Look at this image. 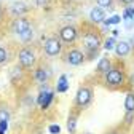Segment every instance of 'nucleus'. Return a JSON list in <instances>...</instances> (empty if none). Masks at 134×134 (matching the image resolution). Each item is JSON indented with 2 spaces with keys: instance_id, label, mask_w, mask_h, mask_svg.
Segmentation results:
<instances>
[{
  "instance_id": "7ed1b4c3",
  "label": "nucleus",
  "mask_w": 134,
  "mask_h": 134,
  "mask_svg": "<svg viewBox=\"0 0 134 134\" xmlns=\"http://www.w3.org/2000/svg\"><path fill=\"white\" fill-rule=\"evenodd\" d=\"M94 99V91L90 85H81L75 94V100H74V107L78 110H85L91 105Z\"/></svg>"
},
{
  "instance_id": "2eb2a0df",
  "label": "nucleus",
  "mask_w": 134,
  "mask_h": 134,
  "mask_svg": "<svg viewBox=\"0 0 134 134\" xmlns=\"http://www.w3.org/2000/svg\"><path fill=\"white\" fill-rule=\"evenodd\" d=\"M34 78H35L38 83H45V81H48V78H49V72L45 69V67H37L35 69V72H34Z\"/></svg>"
},
{
  "instance_id": "39448f33",
  "label": "nucleus",
  "mask_w": 134,
  "mask_h": 134,
  "mask_svg": "<svg viewBox=\"0 0 134 134\" xmlns=\"http://www.w3.org/2000/svg\"><path fill=\"white\" fill-rule=\"evenodd\" d=\"M58 37L65 45H74L78 40V37H80V30L75 26H72V24H67V26L59 29V35Z\"/></svg>"
},
{
  "instance_id": "20e7f679",
  "label": "nucleus",
  "mask_w": 134,
  "mask_h": 134,
  "mask_svg": "<svg viewBox=\"0 0 134 134\" xmlns=\"http://www.w3.org/2000/svg\"><path fill=\"white\" fill-rule=\"evenodd\" d=\"M18 64L23 69H32L37 64V54L30 46H24L18 53Z\"/></svg>"
},
{
  "instance_id": "f03ea898",
  "label": "nucleus",
  "mask_w": 134,
  "mask_h": 134,
  "mask_svg": "<svg viewBox=\"0 0 134 134\" xmlns=\"http://www.w3.org/2000/svg\"><path fill=\"white\" fill-rule=\"evenodd\" d=\"M104 85L109 90H121L126 85V72L118 65H112L110 70L104 74Z\"/></svg>"
},
{
  "instance_id": "4468645a",
  "label": "nucleus",
  "mask_w": 134,
  "mask_h": 134,
  "mask_svg": "<svg viewBox=\"0 0 134 134\" xmlns=\"http://www.w3.org/2000/svg\"><path fill=\"white\" fill-rule=\"evenodd\" d=\"M113 64H112V61L109 59V58H100V61L97 62V67H96V72L97 74H105V72H109L110 70V67H112Z\"/></svg>"
},
{
  "instance_id": "0eeeda50",
  "label": "nucleus",
  "mask_w": 134,
  "mask_h": 134,
  "mask_svg": "<svg viewBox=\"0 0 134 134\" xmlns=\"http://www.w3.org/2000/svg\"><path fill=\"white\" fill-rule=\"evenodd\" d=\"M64 61L69 65H72V67H78V65H81L83 62L86 61V54L83 53L81 49H78V48H70V49L65 51Z\"/></svg>"
},
{
  "instance_id": "cd10ccee",
  "label": "nucleus",
  "mask_w": 134,
  "mask_h": 134,
  "mask_svg": "<svg viewBox=\"0 0 134 134\" xmlns=\"http://www.w3.org/2000/svg\"><path fill=\"white\" fill-rule=\"evenodd\" d=\"M2 18H3V8L0 7V21H2Z\"/></svg>"
},
{
  "instance_id": "1a4fd4ad",
  "label": "nucleus",
  "mask_w": 134,
  "mask_h": 134,
  "mask_svg": "<svg viewBox=\"0 0 134 134\" xmlns=\"http://www.w3.org/2000/svg\"><path fill=\"white\" fill-rule=\"evenodd\" d=\"M51 100H53V93H51V90H48V88H42L40 90V94H38V97H37V102L40 104V107L45 110V109H48L49 107V104H51Z\"/></svg>"
},
{
  "instance_id": "bb28decb",
  "label": "nucleus",
  "mask_w": 134,
  "mask_h": 134,
  "mask_svg": "<svg viewBox=\"0 0 134 134\" xmlns=\"http://www.w3.org/2000/svg\"><path fill=\"white\" fill-rule=\"evenodd\" d=\"M118 2L123 5V7H131L134 3V0H118Z\"/></svg>"
},
{
  "instance_id": "9d476101",
  "label": "nucleus",
  "mask_w": 134,
  "mask_h": 134,
  "mask_svg": "<svg viewBox=\"0 0 134 134\" xmlns=\"http://www.w3.org/2000/svg\"><path fill=\"white\" fill-rule=\"evenodd\" d=\"M90 21H91L93 24H100V23H104V21H105V10L96 5V7L90 11Z\"/></svg>"
},
{
  "instance_id": "5701e85b",
  "label": "nucleus",
  "mask_w": 134,
  "mask_h": 134,
  "mask_svg": "<svg viewBox=\"0 0 134 134\" xmlns=\"http://www.w3.org/2000/svg\"><path fill=\"white\" fill-rule=\"evenodd\" d=\"M120 19H121L120 16H116V14H115V16H112V18L105 19V21H104V24H105V26H110V24H118V23H120Z\"/></svg>"
},
{
  "instance_id": "a211bd4d",
  "label": "nucleus",
  "mask_w": 134,
  "mask_h": 134,
  "mask_svg": "<svg viewBox=\"0 0 134 134\" xmlns=\"http://www.w3.org/2000/svg\"><path fill=\"white\" fill-rule=\"evenodd\" d=\"M96 3H97V7L104 8V10H110L115 5V0H96Z\"/></svg>"
},
{
  "instance_id": "9b49d317",
  "label": "nucleus",
  "mask_w": 134,
  "mask_h": 134,
  "mask_svg": "<svg viewBox=\"0 0 134 134\" xmlns=\"http://www.w3.org/2000/svg\"><path fill=\"white\" fill-rule=\"evenodd\" d=\"M115 54L118 56V58H126L129 53H131V49H132V46H131V43L129 42H126V40H121V42H116V45H115Z\"/></svg>"
},
{
  "instance_id": "c85d7f7f",
  "label": "nucleus",
  "mask_w": 134,
  "mask_h": 134,
  "mask_svg": "<svg viewBox=\"0 0 134 134\" xmlns=\"http://www.w3.org/2000/svg\"><path fill=\"white\" fill-rule=\"evenodd\" d=\"M86 134H93V132H86Z\"/></svg>"
},
{
  "instance_id": "dca6fc26",
  "label": "nucleus",
  "mask_w": 134,
  "mask_h": 134,
  "mask_svg": "<svg viewBox=\"0 0 134 134\" xmlns=\"http://www.w3.org/2000/svg\"><path fill=\"white\" fill-rule=\"evenodd\" d=\"M125 110L126 113H134V91H129L125 97Z\"/></svg>"
},
{
  "instance_id": "412c9836",
  "label": "nucleus",
  "mask_w": 134,
  "mask_h": 134,
  "mask_svg": "<svg viewBox=\"0 0 134 134\" xmlns=\"http://www.w3.org/2000/svg\"><path fill=\"white\" fill-rule=\"evenodd\" d=\"M7 61H8V51L3 46H0V65H3Z\"/></svg>"
},
{
  "instance_id": "ddd939ff",
  "label": "nucleus",
  "mask_w": 134,
  "mask_h": 134,
  "mask_svg": "<svg viewBox=\"0 0 134 134\" xmlns=\"http://www.w3.org/2000/svg\"><path fill=\"white\" fill-rule=\"evenodd\" d=\"M78 109H74L72 112H70V115H69V118H67V131H69L70 134H74L75 132V129H77V121H78Z\"/></svg>"
},
{
  "instance_id": "aec40b11",
  "label": "nucleus",
  "mask_w": 134,
  "mask_h": 134,
  "mask_svg": "<svg viewBox=\"0 0 134 134\" xmlns=\"http://www.w3.org/2000/svg\"><path fill=\"white\" fill-rule=\"evenodd\" d=\"M115 45H116L115 37H109L105 42H102V46H104L105 49H113V48H115Z\"/></svg>"
},
{
  "instance_id": "6e6552de",
  "label": "nucleus",
  "mask_w": 134,
  "mask_h": 134,
  "mask_svg": "<svg viewBox=\"0 0 134 134\" xmlns=\"http://www.w3.org/2000/svg\"><path fill=\"white\" fill-rule=\"evenodd\" d=\"M11 29H13V32L16 34V35H21V34H24L26 30L32 29V26H30V21H29L27 18L21 16V18H16V19H14Z\"/></svg>"
},
{
  "instance_id": "f3484780",
  "label": "nucleus",
  "mask_w": 134,
  "mask_h": 134,
  "mask_svg": "<svg viewBox=\"0 0 134 134\" xmlns=\"http://www.w3.org/2000/svg\"><path fill=\"white\" fill-rule=\"evenodd\" d=\"M56 90H58V93H65L67 90H69V81H67V77L65 75H61L59 77Z\"/></svg>"
},
{
  "instance_id": "b1692460",
  "label": "nucleus",
  "mask_w": 134,
  "mask_h": 134,
  "mask_svg": "<svg viewBox=\"0 0 134 134\" xmlns=\"http://www.w3.org/2000/svg\"><path fill=\"white\" fill-rule=\"evenodd\" d=\"M105 134H126V131H125L121 126H116V128H112V129H109Z\"/></svg>"
},
{
  "instance_id": "6ab92c4d",
  "label": "nucleus",
  "mask_w": 134,
  "mask_h": 134,
  "mask_svg": "<svg viewBox=\"0 0 134 134\" xmlns=\"http://www.w3.org/2000/svg\"><path fill=\"white\" fill-rule=\"evenodd\" d=\"M19 38H21V42H24V43H29V42L34 38V30H32V29L26 30L24 34H21V35H19Z\"/></svg>"
},
{
  "instance_id": "f8f14e48",
  "label": "nucleus",
  "mask_w": 134,
  "mask_h": 134,
  "mask_svg": "<svg viewBox=\"0 0 134 134\" xmlns=\"http://www.w3.org/2000/svg\"><path fill=\"white\" fill-rule=\"evenodd\" d=\"M27 11H29V7H27L24 2H14V3H11V7H10V13L14 14L16 18H21V16L26 14Z\"/></svg>"
},
{
  "instance_id": "f257e3e1",
  "label": "nucleus",
  "mask_w": 134,
  "mask_h": 134,
  "mask_svg": "<svg viewBox=\"0 0 134 134\" xmlns=\"http://www.w3.org/2000/svg\"><path fill=\"white\" fill-rule=\"evenodd\" d=\"M81 43H83V48H85V54H86V59H91L94 58L97 53L100 46H102V35H100V32L91 26H88V29H85L81 34Z\"/></svg>"
},
{
  "instance_id": "4be33fe9",
  "label": "nucleus",
  "mask_w": 134,
  "mask_h": 134,
  "mask_svg": "<svg viewBox=\"0 0 134 134\" xmlns=\"http://www.w3.org/2000/svg\"><path fill=\"white\" fill-rule=\"evenodd\" d=\"M132 16H134V7H128V8H125L123 18L128 19V21H131V19H132Z\"/></svg>"
},
{
  "instance_id": "393cba45",
  "label": "nucleus",
  "mask_w": 134,
  "mask_h": 134,
  "mask_svg": "<svg viewBox=\"0 0 134 134\" xmlns=\"http://www.w3.org/2000/svg\"><path fill=\"white\" fill-rule=\"evenodd\" d=\"M10 120V115H8V112H5V110H0V121H8Z\"/></svg>"
},
{
  "instance_id": "a878e982",
  "label": "nucleus",
  "mask_w": 134,
  "mask_h": 134,
  "mask_svg": "<svg viewBox=\"0 0 134 134\" xmlns=\"http://www.w3.org/2000/svg\"><path fill=\"white\" fill-rule=\"evenodd\" d=\"M49 132H51V134H59L61 132V128L58 125H51V126H49Z\"/></svg>"
},
{
  "instance_id": "423d86ee",
  "label": "nucleus",
  "mask_w": 134,
  "mask_h": 134,
  "mask_svg": "<svg viewBox=\"0 0 134 134\" xmlns=\"http://www.w3.org/2000/svg\"><path fill=\"white\" fill-rule=\"evenodd\" d=\"M43 53L48 58H56L62 53V42L59 37H48L43 43Z\"/></svg>"
}]
</instances>
